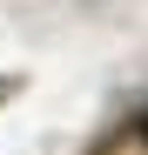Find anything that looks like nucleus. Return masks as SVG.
Listing matches in <instances>:
<instances>
[{"label":"nucleus","mask_w":148,"mask_h":155,"mask_svg":"<svg viewBox=\"0 0 148 155\" xmlns=\"http://www.w3.org/2000/svg\"><path fill=\"white\" fill-rule=\"evenodd\" d=\"M141 142H148V115H141Z\"/></svg>","instance_id":"obj_1"}]
</instances>
